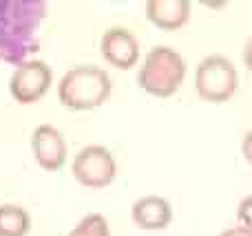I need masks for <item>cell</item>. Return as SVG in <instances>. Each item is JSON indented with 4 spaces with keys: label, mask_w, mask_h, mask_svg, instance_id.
<instances>
[{
    "label": "cell",
    "mask_w": 252,
    "mask_h": 236,
    "mask_svg": "<svg viewBox=\"0 0 252 236\" xmlns=\"http://www.w3.org/2000/svg\"><path fill=\"white\" fill-rule=\"evenodd\" d=\"M47 11L42 0H0V62L18 66L33 57Z\"/></svg>",
    "instance_id": "1"
},
{
    "label": "cell",
    "mask_w": 252,
    "mask_h": 236,
    "mask_svg": "<svg viewBox=\"0 0 252 236\" xmlns=\"http://www.w3.org/2000/svg\"><path fill=\"white\" fill-rule=\"evenodd\" d=\"M113 93L111 75L95 64H78L69 69L58 82V100L64 108L84 113L95 110L109 102Z\"/></svg>",
    "instance_id": "2"
},
{
    "label": "cell",
    "mask_w": 252,
    "mask_h": 236,
    "mask_svg": "<svg viewBox=\"0 0 252 236\" xmlns=\"http://www.w3.org/2000/svg\"><path fill=\"white\" fill-rule=\"evenodd\" d=\"M186 79V60L175 47L157 44L144 55L137 71V84L146 95L168 100Z\"/></svg>",
    "instance_id": "3"
},
{
    "label": "cell",
    "mask_w": 252,
    "mask_h": 236,
    "mask_svg": "<svg viewBox=\"0 0 252 236\" xmlns=\"http://www.w3.org/2000/svg\"><path fill=\"white\" fill-rule=\"evenodd\" d=\"M239 88V71L230 57L210 53L195 66V93L206 104H226Z\"/></svg>",
    "instance_id": "4"
},
{
    "label": "cell",
    "mask_w": 252,
    "mask_h": 236,
    "mask_svg": "<svg viewBox=\"0 0 252 236\" xmlns=\"http://www.w3.org/2000/svg\"><path fill=\"white\" fill-rule=\"evenodd\" d=\"M71 175L82 188L102 190L109 188L118 177V161L106 146L89 144L75 153L71 161Z\"/></svg>",
    "instance_id": "5"
},
{
    "label": "cell",
    "mask_w": 252,
    "mask_h": 236,
    "mask_svg": "<svg viewBox=\"0 0 252 236\" xmlns=\"http://www.w3.org/2000/svg\"><path fill=\"white\" fill-rule=\"evenodd\" d=\"M53 84V69L40 57L25 60L22 64L13 66L9 78V95L16 104L31 106L38 104L49 93Z\"/></svg>",
    "instance_id": "6"
},
{
    "label": "cell",
    "mask_w": 252,
    "mask_h": 236,
    "mask_svg": "<svg viewBox=\"0 0 252 236\" xmlns=\"http://www.w3.org/2000/svg\"><path fill=\"white\" fill-rule=\"evenodd\" d=\"M100 53L106 64L120 71H130L139 64L142 47L137 35L126 26H109L100 38Z\"/></svg>",
    "instance_id": "7"
},
{
    "label": "cell",
    "mask_w": 252,
    "mask_h": 236,
    "mask_svg": "<svg viewBox=\"0 0 252 236\" xmlns=\"http://www.w3.org/2000/svg\"><path fill=\"white\" fill-rule=\"evenodd\" d=\"M31 150L33 159L44 172H58L66 166L69 146L60 128L53 124H40L31 132Z\"/></svg>",
    "instance_id": "8"
},
{
    "label": "cell",
    "mask_w": 252,
    "mask_h": 236,
    "mask_svg": "<svg viewBox=\"0 0 252 236\" xmlns=\"http://www.w3.org/2000/svg\"><path fill=\"white\" fill-rule=\"evenodd\" d=\"M130 219L144 232H161V230L170 228L175 212L166 197L146 194V197H139L130 206Z\"/></svg>",
    "instance_id": "9"
},
{
    "label": "cell",
    "mask_w": 252,
    "mask_h": 236,
    "mask_svg": "<svg viewBox=\"0 0 252 236\" xmlns=\"http://www.w3.org/2000/svg\"><path fill=\"white\" fill-rule=\"evenodd\" d=\"M144 16L159 31H179L190 22L192 4L188 0H146Z\"/></svg>",
    "instance_id": "10"
},
{
    "label": "cell",
    "mask_w": 252,
    "mask_h": 236,
    "mask_svg": "<svg viewBox=\"0 0 252 236\" xmlns=\"http://www.w3.org/2000/svg\"><path fill=\"white\" fill-rule=\"evenodd\" d=\"M31 232V214L18 203L0 206V236H27Z\"/></svg>",
    "instance_id": "11"
},
{
    "label": "cell",
    "mask_w": 252,
    "mask_h": 236,
    "mask_svg": "<svg viewBox=\"0 0 252 236\" xmlns=\"http://www.w3.org/2000/svg\"><path fill=\"white\" fill-rule=\"evenodd\" d=\"M66 236H111V225L104 214L91 212V214L82 216Z\"/></svg>",
    "instance_id": "12"
},
{
    "label": "cell",
    "mask_w": 252,
    "mask_h": 236,
    "mask_svg": "<svg viewBox=\"0 0 252 236\" xmlns=\"http://www.w3.org/2000/svg\"><path fill=\"white\" fill-rule=\"evenodd\" d=\"M237 225L252 232V194H246L237 206Z\"/></svg>",
    "instance_id": "13"
},
{
    "label": "cell",
    "mask_w": 252,
    "mask_h": 236,
    "mask_svg": "<svg viewBox=\"0 0 252 236\" xmlns=\"http://www.w3.org/2000/svg\"><path fill=\"white\" fill-rule=\"evenodd\" d=\"M241 155H244V159L252 168V128L244 135V139H241Z\"/></svg>",
    "instance_id": "14"
},
{
    "label": "cell",
    "mask_w": 252,
    "mask_h": 236,
    "mask_svg": "<svg viewBox=\"0 0 252 236\" xmlns=\"http://www.w3.org/2000/svg\"><path fill=\"white\" fill-rule=\"evenodd\" d=\"M241 60H244V66L252 73V35L246 40L244 51H241Z\"/></svg>",
    "instance_id": "15"
},
{
    "label": "cell",
    "mask_w": 252,
    "mask_h": 236,
    "mask_svg": "<svg viewBox=\"0 0 252 236\" xmlns=\"http://www.w3.org/2000/svg\"><path fill=\"white\" fill-rule=\"evenodd\" d=\"M217 236H252V232L241 228V225H232V228H226L223 232H219Z\"/></svg>",
    "instance_id": "16"
}]
</instances>
